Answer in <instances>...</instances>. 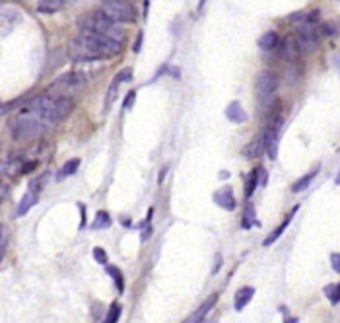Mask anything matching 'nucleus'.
Masks as SVG:
<instances>
[{
    "mask_svg": "<svg viewBox=\"0 0 340 323\" xmlns=\"http://www.w3.org/2000/svg\"><path fill=\"white\" fill-rule=\"evenodd\" d=\"M123 45L109 39L105 36L95 34H80L70 41V58L74 62H90V60H101L111 58L121 53Z\"/></svg>",
    "mask_w": 340,
    "mask_h": 323,
    "instance_id": "f257e3e1",
    "label": "nucleus"
},
{
    "mask_svg": "<svg viewBox=\"0 0 340 323\" xmlns=\"http://www.w3.org/2000/svg\"><path fill=\"white\" fill-rule=\"evenodd\" d=\"M23 109L33 113L43 123H47L51 126L68 119V115L74 109V102L70 98H60V96H54V94H43V96H37L33 100H29Z\"/></svg>",
    "mask_w": 340,
    "mask_h": 323,
    "instance_id": "f03ea898",
    "label": "nucleus"
},
{
    "mask_svg": "<svg viewBox=\"0 0 340 323\" xmlns=\"http://www.w3.org/2000/svg\"><path fill=\"white\" fill-rule=\"evenodd\" d=\"M78 26L82 30V34H95V36H105L121 45H125L126 41V34L125 30L119 28V24L111 22V20L99 10V12H91V14H86L78 20Z\"/></svg>",
    "mask_w": 340,
    "mask_h": 323,
    "instance_id": "7ed1b4c3",
    "label": "nucleus"
},
{
    "mask_svg": "<svg viewBox=\"0 0 340 323\" xmlns=\"http://www.w3.org/2000/svg\"><path fill=\"white\" fill-rule=\"evenodd\" d=\"M49 128L47 123H43L39 117H35L33 113L21 109L19 113H16L12 119H10V130H12V136L18 140V142H31L39 136H43V132Z\"/></svg>",
    "mask_w": 340,
    "mask_h": 323,
    "instance_id": "20e7f679",
    "label": "nucleus"
},
{
    "mask_svg": "<svg viewBox=\"0 0 340 323\" xmlns=\"http://www.w3.org/2000/svg\"><path fill=\"white\" fill-rule=\"evenodd\" d=\"M101 12L115 24H132L136 20V10L126 0H105L101 2Z\"/></svg>",
    "mask_w": 340,
    "mask_h": 323,
    "instance_id": "39448f33",
    "label": "nucleus"
},
{
    "mask_svg": "<svg viewBox=\"0 0 340 323\" xmlns=\"http://www.w3.org/2000/svg\"><path fill=\"white\" fill-rule=\"evenodd\" d=\"M86 86V76L84 74H80V72H66V74H62V76H58L56 80H54V84L51 86V94L56 92L54 96H60V98H70L76 94V92H80L82 88Z\"/></svg>",
    "mask_w": 340,
    "mask_h": 323,
    "instance_id": "423d86ee",
    "label": "nucleus"
},
{
    "mask_svg": "<svg viewBox=\"0 0 340 323\" xmlns=\"http://www.w3.org/2000/svg\"><path fill=\"white\" fill-rule=\"evenodd\" d=\"M278 90V78L276 74L270 70H263L257 76V84H255V92H257V100L261 106L269 108L274 100V94Z\"/></svg>",
    "mask_w": 340,
    "mask_h": 323,
    "instance_id": "0eeeda50",
    "label": "nucleus"
},
{
    "mask_svg": "<svg viewBox=\"0 0 340 323\" xmlns=\"http://www.w3.org/2000/svg\"><path fill=\"white\" fill-rule=\"evenodd\" d=\"M294 37H296L300 49L305 51V53H313V51L317 49V45H319L317 28H315L313 24H309V22H304V24L298 28V32H296V36Z\"/></svg>",
    "mask_w": 340,
    "mask_h": 323,
    "instance_id": "6e6552de",
    "label": "nucleus"
},
{
    "mask_svg": "<svg viewBox=\"0 0 340 323\" xmlns=\"http://www.w3.org/2000/svg\"><path fill=\"white\" fill-rule=\"evenodd\" d=\"M130 76H132V70H130V68H125V70H121L119 74H115V76H113L111 86H109V90H107V96H105L103 113H109V109L113 108L115 100L119 98V88H121V84H123V82H128V80H130Z\"/></svg>",
    "mask_w": 340,
    "mask_h": 323,
    "instance_id": "1a4fd4ad",
    "label": "nucleus"
},
{
    "mask_svg": "<svg viewBox=\"0 0 340 323\" xmlns=\"http://www.w3.org/2000/svg\"><path fill=\"white\" fill-rule=\"evenodd\" d=\"M300 54H302V49H300L296 37L294 36L284 37L282 43H280V56H282L284 60H288V62H298Z\"/></svg>",
    "mask_w": 340,
    "mask_h": 323,
    "instance_id": "9d476101",
    "label": "nucleus"
},
{
    "mask_svg": "<svg viewBox=\"0 0 340 323\" xmlns=\"http://www.w3.org/2000/svg\"><path fill=\"white\" fill-rule=\"evenodd\" d=\"M35 168V162L31 164H23V162L18 160H6L0 164V174L4 176H18V174H27Z\"/></svg>",
    "mask_w": 340,
    "mask_h": 323,
    "instance_id": "9b49d317",
    "label": "nucleus"
},
{
    "mask_svg": "<svg viewBox=\"0 0 340 323\" xmlns=\"http://www.w3.org/2000/svg\"><path fill=\"white\" fill-rule=\"evenodd\" d=\"M267 152V144H265V132L257 134L245 148H243V156L245 158H259Z\"/></svg>",
    "mask_w": 340,
    "mask_h": 323,
    "instance_id": "f8f14e48",
    "label": "nucleus"
},
{
    "mask_svg": "<svg viewBox=\"0 0 340 323\" xmlns=\"http://www.w3.org/2000/svg\"><path fill=\"white\" fill-rule=\"evenodd\" d=\"M214 200L218 206H222L224 210H233L235 208V197H233V191L230 187H224L220 191H216Z\"/></svg>",
    "mask_w": 340,
    "mask_h": 323,
    "instance_id": "ddd939ff",
    "label": "nucleus"
},
{
    "mask_svg": "<svg viewBox=\"0 0 340 323\" xmlns=\"http://www.w3.org/2000/svg\"><path fill=\"white\" fill-rule=\"evenodd\" d=\"M226 117L232 121V123H245L249 117L245 113V109L241 108L239 102H232L228 108H226Z\"/></svg>",
    "mask_w": 340,
    "mask_h": 323,
    "instance_id": "4468645a",
    "label": "nucleus"
},
{
    "mask_svg": "<svg viewBox=\"0 0 340 323\" xmlns=\"http://www.w3.org/2000/svg\"><path fill=\"white\" fill-rule=\"evenodd\" d=\"M296 212H298V206H294V208H292V212H290V214L284 218V222H282V224H280L276 230H272V232L269 234V238L263 242V246H267V248H269V246H272V244H274V242H276V240H278V238L284 234V230H286L288 226H290V222H292V218H294V214H296Z\"/></svg>",
    "mask_w": 340,
    "mask_h": 323,
    "instance_id": "2eb2a0df",
    "label": "nucleus"
},
{
    "mask_svg": "<svg viewBox=\"0 0 340 323\" xmlns=\"http://www.w3.org/2000/svg\"><path fill=\"white\" fill-rule=\"evenodd\" d=\"M253 296H255V288L253 286L239 288V290L235 292V302H233L235 310H237V312H241V310H243V308L253 300Z\"/></svg>",
    "mask_w": 340,
    "mask_h": 323,
    "instance_id": "dca6fc26",
    "label": "nucleus"
},
{
    "mask_svg": "<svg viewBox=\"0 0 340 323\" xmlns=\"http://www.w3.org/2000/svg\"><path fill=\"white\" fill-rule=\"evenodd\" d=\"M317 174H319V166H315L309 174H305L304 178H300V180L296 181V183L292 185V193H302V191H305V189L309 187V183L315 180V176H317Z\"/></svg>",
    "mask_w": 340,
    "mask_h": 323,
    "instance_id": "f3484780",
    "label": "nucleus"
},
{
    "mask_svg": "<svg viewBox=\"0 0 340 323\" xmlns=\"http://www.w3.org/2000/svg\"><path fill=\"white\" fill-rule=\"evenodd\" d=\"M216 302H218V294H212V296H210V298H208V300H206L204 304L198 308L197 314H195V316H193V318H191V320H189L187 323H198V322H202V320H204V316H206V314H208V312H210V310L214 308Z\"/></svg>",
    "mask_w": 340,
    "mask_h": 323,
    "instance_id": "a211bd4d",
    "label": "nucleus"
},
{
    "mask_svg": "<svg viewBox=\"0 0 340 323\" xmlns=\"http://www.w3.org/2000/svg\"><path fill=\"white\" fill-rule=\"evenodd\" d=\"M278 45H280V37H278L276 32H267L265 36H261V39H259V47L263 51H272Z\"/></svg>",
    "mask_w": 340,
    "mask_h": 323,
    "instance_id": "6ab92c4d",
    "label": "nucleus"
},
{
    "mask_svg": "<svg viewBox=\"0 0 340 323\" xmlns=\"http://www.w3.org/2000/svg\"><path fill=\"white\" fill-rule=\"evenodd\" d=\"M64 4H66L64 0H41V2H37V10L43 14H54V12L62 10Z\"/></svg>",
    "mask_w": 340,
    "mask_h": 323,
    "instance_id": "aec40b11",
    "label": "nucleus"
},
{
    "mask_svg": "<svg viewBox=\"0 0 340 323\" xmlns=\"http://www.w3.org/2000/svg\"><path fill=\"white\" fill-rule=\"evenodd\" d=\"M80 168V160L78 158H72L68 160L62 168H60V172H58V180H64V178H68L72 174H76V170Z\"/></svg>",
    "mask_w": 340,
    "mask_h": 323,
    "instance_id": "412c9836",
    "label": "nucleus"
},
{
    "mask_svg": "<svg viewBox=\"0 0 340 323\" xmlns=\"http://www.w3.org/2000/svg\"><path fill=\"white\" fill-rule=\"evenodd\" d=\"M257 224V216H255V206L253 204H247V208H245V212H243V222H241V226L245 228V230H249Z\"/></svg>",
    "mask_w": 340,
    "mask_h": 323,
    "instance_id": "4be33fe9",
    "label": "nucleus"
},
{
    "mask_svg": "<svg viewBox=\"0 0 340 323\" xmlns=\"http://www.w3.org/2000/svg\"><path fill=\"white\" fill-rule=\"evenodd\" d=\"M111 226V218H109L107 212H103V210H99L97 214H95V220H93V224H91V228L93 230H103V228H109Z\"/></svg>",
    "mask_w": 340,
    "mask_h": 323,
    "instance_id": "5701e85b",
    "label": "nucleus"
},
{
    "mask_svg": "<svg viewBox=\"0 0 340 323\" xmlns=\"http://www.w3.org/2000/svg\"><path fill=\"white\" fill-rule=\"evenodd\" d=\"M257 185H259V174H257V170H253L249 176H247V181H245V197L249 198L251 195L255 193Z\"/></svg>",
    "mask_w": 340,
    "mask_h": 323,
    "instance_id": "b1692460",
    "label": "nucleus"
},
{
    "mask_svg": "<svg viewBox=\"0 0 340 323\" xmlns=\"http://www.w3.org/2000/svg\"><path fill=\"white\" fill-rule=\"evenodd\" d=\"M107 272L111 274V276H113L117 290H119V292H125V278H123L121 270L117 269V267H113V265H107Z\"/></svg>",
    "mask_w": 340,
    "mask_h": 323,
    "instance_id": "393cba45",
    "label": "nucleus"
},
{
    "mask_svg": "<svg viewBox=\"0 0 340 323\" xmlns=\"http://www.w3.org/2000/svg\"><path fill=\"white\" fill-rule=\"evenodd\" d=\"M325 294H327V298L331 300V304L337 306L340 302V282L329 284V286L325 288Z\"/></svg>",
    "mask_w": 340,
    "mask_h": 323,
    "instance_id": "a878e982",
    "label": "nucleus"
},
{
    "mask_svg": "<svg viewBox=\"0 0 340 323\" xmlns=\"http://www.w3.org/2000/svg\"><path fill=\"white\" fill-rule=\"evenodd\" d=\"M119 316H121V306H119V302H113L111 308H109L107 316H105V320H103V323H117L119 322Z\"/></svg>",
    "mask_w": 340,
    "mask_h": 323,
    "instance_id": "bb28decb",
    "label": "nucleus"
},
{
    "mask_svg": "<svg viewBox=\"0 0 340 323\" xmlns=\"http://www.w3.org/2000/svg\"><path fill=\"white\" fill-rule=\"evenodd\" d=\"M317 34H321L325 37H335L339 36V28H337V24H333V22H325L321 28L317 30Z\"/></svg>",
    "mask_w": 340,
    "mask_h": 323,
    "instance_id": "cd10ccee",
    "label": "nucleus"
},
{
    "mask_svg": "<svg viewBox=\"0 0 340 323\" xmlns=\"http://www.w3.org/2000/svg\"><path fill=\"white\" fill-rule=\"evenodd\" d=\"M8 228L4 226V224H0V261H2V257H4V253H6V248H8Z\"/></svg>",
    "mask_w": 340,
    "mask_h": 323,
    "instance_id": "c85d7f7f",
    "label": "nucleus"
},
{
    "mask_svg": "<svg viewBox=\"0 0 340 323\" xmlns=\"http://www.w3.org/2000/svg\"><path fill=\"white\" fill-rule=\"evenodd\" d=\"M93 259L99 263V265H107V253L103 248H93Z\"/></svg>",
    "mask_w": 340,
    "mask_h": 323,
    "instance_id": "c756f323",
    "label": "nucleus"
},
{
    "mask_svg": "<svg viewBox=\"0 0 340 323\" xmlns=\"http://www.w3.org/2000/svg\"><path fill=\"white\" fill-rule=\"evenodd\" d=\"M257 174H259V185H267V181H269L267 170L265 168H257Z\"/></svg>",
    "mask_w": 340,
    "mask_h": 323,
    "instance_id": "7c9ffc66",
    "label": "nucleus"
},
{
    "mask_svg": "<svg viewBox=\"0 0 340 323\" xmlns=\"http://www.w3.org/2000/svg\"><path fill=\"white\" fill-rule=\"evenodd\" d=\"M331 263H333V269L340 272V253H333L331 255Z\"/></svg>",
    "mask_w": 340,
    "mask_h": 323,
    "instance_id": "2f4dec72",
    "label": "nucleus"
},
{
    "mask_svg": "<svg viewBox=\"0 0 340 323\" xmlns=\"http://www.w3.org/2000/svg\"><path fill=\"white\" fill-rule=\"evenodd\" d=\"M134 100H136V92H128L126 94V100H125V109H128L132 104H134Z\"/></svg>",
    "mask_w": 340,
    "mask_h": 323,
    "instance_id": "473e14b6",
    "label": "nucleus"
},
{
    "mask_svg": "<svg viewBox=\"0 0 340 323\" xmlns=\"http://www.w3.org/2000/svg\"><path fill=\"white\" fill-rule=\"evenodd\" d=\"M6 195H8V187H6V185L0 181V202L6 198Z\"/></svg>",
    "mask_w": 340,
    "mask_h": 323,
    "instance_id": "72a5a7b5",
    "label": "nucleus"
},
{
    "mask_svg": "<svg viewBox=\"0 0 340 323\" xmlns=\"http://www.w3.org/2000/svg\"><path fill=\"white\" fill-rule=\"evenodd\" d=\"M220 265H222V257L218 255V257H216V267L212 269V272H218V269H220Z\"/></svg>",
    "mask_w": 340,
    "mask_h": 323,
    "instance_id": "f704fd0d",
    "label": "nucleus"
},
{
    "mask_svg": "<svg viewBox=\"0 0 340 323\" xmlns=\"http://www.w3.org/2000/svg\"><path fill=\"white\" fill-rule=\"evenodd\" d=\"M284 323H298V318H286V322Z\"/></svg>",
    "mask_w": 340,
    "mask_h": 323,
    "instance_id": "c9c22d12",
    "label": "nucleus"
},
{
    "mask_svg": "<svg viewBox=\"0 0 340 323\" xmlns=\"http://www.w3.org/2000/svg\"><path fill=\"white\" fill-rule=\"evenodd\" d=\"M335 181H337V185H340V172H339V176H337V180Z\"/></svg>",
    "mask_w": 340,
    "mask_h": 323,
    "instance_id": "e433bc0d",
    "label": "nucleus"
},
{
    "mask_svg": "<svg viewBox=\"0 0 340 323\" xmlns=\"http://www.w3.org/2000/svg\"><path fill=\"white\" fill-rule=\"evenodd\" d=\"M198 323H214V322H204V320H202V322H198Z\"/></svg>",
    "mask_w": 340,
    "mask_h": 323,
    "instance_id": "4c0bfd02",
    "label": "nucleus"
}]
</instances>
